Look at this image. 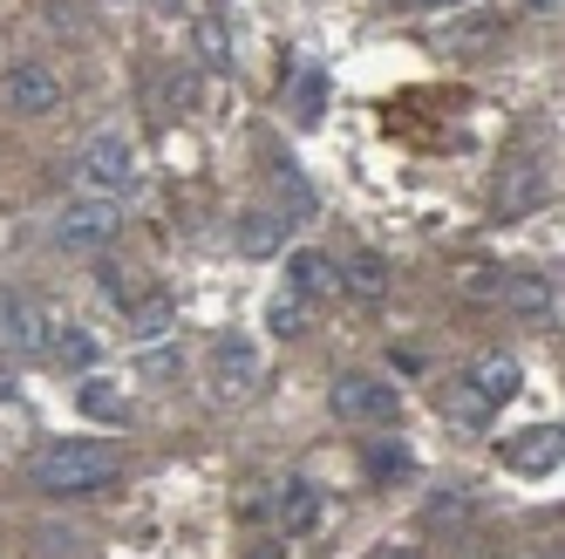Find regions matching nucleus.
Masks as SVG:
<instances>
[{"label":"nucleus","instance_id":"nucleus-1","mask_svg":"<svg viewBox=\"0 0 565 559\" xmlns=\"http://www.w3.org/2000/svg\"><path fill=\"white\" fill-rule=\"evenodd\" d=\"M116 471H124V457L109 444H55V451L34 457V485L55 492V498H89V492L116 485Z\"/></svg>","mask_w":565,"mask_h":559},{"label":"nucleus","instance_id":"nucleus-2","mask_svg":"<svg viewBox=\"0 0 565 559\" xmlns=\"http://www.w3.org/2000/svg\"><path fill=\"white\" fill-rule=\"evenodd\" d=\"M334 416L341 423H354V430H388L395 416H402V395H395V382H382V376H369V369H348L341 382H334Z\"/></svg>","mask_w":565,"mask_h":559},{"label":"nucleus","instance_id":"nucleus-3","mask_svg":"<svg viewBox=\"0 0 565 559\" xmlns=\"http://www.w3.org/2000/svg\"><path fill=\"white\" fill-rule=\"evenodd\" d=\"M259 376H266L259 341L225 335V341L212 348V403H218V410H246L253 395H259Z\"/></svg>","mask_w":565,"mask_h":559},{"label":"nucleus","instance_id":"nucleus-4","mask_svg":"<svg viewBox=\"0 0 565 559\" xmlns=\"http://www.w3.org/2000/svg\"><path fill=\"white\" fill-rule=\"evenodd\" d=\"M116 232H124V219H116L109 198H68V205L55 212V246L62 253H109L116 246Z\"/></svg>","mask_w":565,"mask_h":559},{"label":"nucleus","instance_id":"nucleus-5","mask_svg":"<svg viewBox=\"0 0 565 559\" xmlns=\"http://www.w3.org/2000/svg\"><path fill=\"white\" fill-rule=\"evenodd\" d=\"M83 178H89V191L96 198H130L137 191V157H130V144L124 137H96L89 150H83Z\"/></svg>","mask_w":565,"mask_h":559},{"label":"nucleus","instance_id":"nucleus-6","mask_svg":"<svg viewBox=\"0 0 565 559\" xmlns=\"http://www.w3.org/2000/svg\"><path fill=\"white\" fill-rule=\"evenodd\" d=\"M55 341V321L42 307H34L28 294H14V287H0V348L8 355H42Z\"/></svg>","mask_w":565,"mask_h":559},{"label":"nucleus","instance_id":"nucleus-7","mask_svg":"<svg viewBox=\"0 0 565 559\" xmlns=\"http://www.w3.org/2000/svg\"><path fill=\"white\" fill-rule=\"evenodd\" d=\"M0 103H8L14 116H49V109L62 103L55 68H42V62H14L8 75H0Z\"/></svg>","mask_w":565,"mask_h":559},{"label":"nucleus","instance_id":"nucleus-8","mask_svg":"<svg viewBox=\"0 0 565 559\" xmlns=\"http://www.w3.org/2000/svg\"><path fill=\"white\" fill-rule=\"evenodd\" d=\"M558 451H565V436H558V423H539V430H518L511 444H504V464L511 471H558Z\"/></svg>","mask_w":565,"mask_h":559},{"label":"nucleus","instance_id":"nucleus-9","mask_svg":"<svg viewBox=\"0 0 565 559\" xmlns=\"http://www.w3.org/2000/svg\"><path fill=\"white\" fill-rule=\"evenodd\" d=\"M313 518H320V492L307 485V477H279V492H273V526H279V532H313Z\"/></svg>","mask_w":565,"mask_h":559},{"label":"nucleus","instance_id":"nucleus-10","mask_svg":"<svg viewBox=\"0 0 565 559\" xmlns=\"http://www.w3.org/2000/svg\"><path fill=\"white\" fill-rule=\"evenodd\" d=\"M334 273H341V294H354L361 307L388 300V260H382V253H348Z\"/></svg>","mask_w":565,"mask_h":559},{"label":"nucleus","instance_id":"nucleus-11","mask_svg":"<svg viewBox=\"0 0 565 559\" xmlns=\"http://www.w3.org/2000/svg\"><path fill=\"white\" fill-rule=\"evenodd\" d=\"M49 355H55V369H68V376H96V369H103V335L68 321V328H55Z\"/></svg>","mask_w":565,"mask_h":559},{"label":"nucleus","instance_id":"nucleus-12","mask_svg":"<svg viewBox=\"0 0 565 559\" xmlns=\"http://www.w3.org/2000/svg\"><path fill=\"white\" fill-rule=\"evenodd\" d=\"M75 410H83L89 423H124L130 416V403H124V382H116V376H83V389H75Z\"/></svg>","mask_w":565,"mask_h":559},{"label":"nucleus","instance_id":"nucleus-13","mask_svg":"<svg viewBox=\"0 0 565 559\" xmlns=\"http://www.w3.org/2000/svg\"><path fill=\"white\" fill-rule=\"evenodd\" d=\"M518 389H524V369L511 362V355H483V362L470 369V395H483L491 410H498V403H511Z\"/></svg>","mask_w":565,"mask_h":559},{"label":"nucleus","instance_id":"nucleus-14","mask_svg":"<svg viewBox=\"0 0 565 559\" xmlns=\"http://www.w3.org/2000/svg\"><path fill=\"white\" fill-rule=\"evenodd\" d=\"M279 246H287V212H246V219H238V253H246V260H273Z\"/></svg>","mask_w":565,"mask_h":559},{"label":"nucleus","instance_id":"nucleus-15","mask_svg":"<svg viewBox=\"0 0 565 559\" xmlns=\"http://www.w3.org/2000/svg\"><path fill=\"white\" fill-rule=\"evenodd\" d=\"M287 287H300V294L320 307L328 294H341V273H334L328 253H294V260H287Z\"/></svg>","mask_w":565,"mask_h":559},{"label":"nucleus","instance_id":"nucleus-16","mask_svg":"<svg viewBox=\"0 0 565 559\" xmlns=\"http://www.w3.org/2000/svg\"><path fill=\"white\" fill-rule=\"evenodd\" d=\"M307 321H313V300H307L300 287H287V280H279V287H273V300H266V328H273L279 341H294Z\"/></svg>","mask_w":565,"mask_h":559},{"label":"nucleus","instance_id":"nucleus-17","mask_svg":"<svg viewBox=\"0 0 565 559\" xmlns=\"http://www.w3.org/2000/svg\"><path fill=\"white\" fill-rule=\"evenodd\" d=\"M130 328H137V341H143V348H150V341H171V328H178V300H171V294L130 300Z\"/></svg>","mask_w":565,"mask_h":559},{"label":"nucleus","instance_id":"nucleus-18","mask_svg":"<svg viewBox=\"0 0 565 559\" xmlns=\"http://www.w3.org/2000/svg\"><path fill=\"white\" fill-rule=\"evenodd\" d=\"M409 471H416V451L409 444H395V436L369 444V485H402Z\"/></svg>","mask_w":565,"mask_h":559},{"label":"nucleus","instance_id":"nucleus-19","mask_svg":"<svg viewBox=\"0 0 565 559\" xmlns=\"http://www.w3.org/2000/svg\"><path fill=\"white\" fill-rule=\"evenodd\" d=\"M273 178H279V198H287V219H313L320 198H313V184L294 171V157H287V150H273Z\"/></svg>","mask_w":565,"mask_h":559},{"label":"nucleus","instance_id":"nucleus-20","mask_svg":"<svg viewBox=\"0 0 565 559\" xmlns=\"http://www.w3.org/2000/svg\"><path fill=\"white\" fill-rule=\"evenodd\" d=\"M191 49H198V62H205L212 75H225V68H232V34H225V21H212V14L191 28Z\"/></svg>","mask_w":565,"mask_h":559},{"label":"nucleus","instance_id":"nucleus-21","mask_svg":"<svg viewBox=\"0 0 565 559\" xmlns=\"http://www.w3.org/2000/svg\"><path fill=\"white\" fill-rule=\"evenodd\" d=\"M539 198H545V178H539V171H504V191H498V212H504V219H518L524 205H539Z\"/></svg>","mask_w":565,"mask_h":559},{"label":"nucleus","instance_id":"nucleus-22","mask_svg":"<svg viewBox=\"0 0 565 559\" xmlns=\"http://www.w3.org/2000/svg\"><path fill=\"white\" fill-rule=\"evenodd\" d=\"M511 307L518 314H552V280H511Z\"/></svg>","mask_w":565,"mask_h":559},{"label":"nucleus","instance_id":"nucleus-23","mask_svg":"<svg viewBox=\"0 0 565 559\" xmlns=\"http://www.w3.org/2000/svg\"><path fill=\"white\" fill-rule=\"evenodd\" d=\"M423 511H429V526H436V532H457V526H463V492H429Z\"/></svg>","mask_w":565,"mask_h":559},{"label":"nucleus","instance_id":"nucleus-24","mask_svg":"<svg viewBox=\"0 0 565 559\" xmlns=\"http://www.w3.org/2000/svg\"><path fill=\"white\" fill-rule=\"evenodd\" d=\"M294 103H300V116L313 124V116H320V103H328V75H320V68H307V75H300V96H294Z\"/></svg>","mask_w":565,"mask_h":559},{"label":"nucleus","instance_id":"nucleus-25","mask_svg":"<svg viewBox=\"0 0 565 559\" xmlns=\"http://www.w3.org/2000/svg\"><path fill=\"white\" fill-rule=\"evenodd\" d=\"M143 376L171 382V376H178V348H171V341H150V348H143Z\"/></svg>","mask_w":565,"mask_h":559},{"label":"nucleus","instance_id":"nucleus-26","mask_svg":"<svg viewBox=\"0 0 565 559\" xmlns=\"http://www.w3.org/2000/svg\"><path fill=\"white\" fill-rule=\"evenodd\" d=\"M498 287H504V273H491V266H483V273H463V294H470V300H498Z\"/></svg>","mask_w":565,"mask_h":559},{"label":"nucleus","instance_id":"nucleus-27","mask_svg":"<svg viewBox=\"0 0 565 559\" xmlns=\"http://www.w3.org/2000/svg\"><path fill=\"white\" fill-rule=\"evenodd\" d=\"M375 559H423V546H382Z\"/></svg>","mask_w":565,"mask_h":559},{"label":"nucleus","instance_id":"nucleus-28","mask_svg":"<svg viewBox=\"0 0 565 559\" xmlns=\"http://www.w3.org/2000/svg\"><path fill=\"white\" fill-rule=\"evenodd\" d=\"M0 403H21V389H14V376L0 369Z\"/></svg>","mask_w":565,"mask_h":559},{"label":"nucleus","instance_id":"nucleus-29","mask_svg":"<svg viewBox=\"0 0 565 559\" xmlns=\"http://www.w3.org/2000/svg\"><path fill=\"white\" fill-rule=\"evenodd\" d=\"M246 559H287V546H273V539H266V546H253Z\"/></svg>","mask_w":565,"mask_h":559},{"label":"nucleus","instance_id":"nucleus-30","mask_svg":"<svg viewBox=\"0 0 565 559\" xmlns=\"http://www.w3.org/2000/svg\"><path fill=\"white\" fill-rule=\"evenodd\" d=\"M524 8H532V14H558V8H565V0H524Z\"/></svg>","mask_w":565,"mask_h":559},{"label":"nucleus","instance_id":"nucleus-31","mask_svg":"<svg viewBox=\"0 0 565 559\" xmlns=\"http://www.w3.org/2000/svg\"><path fill=\"white\" fill-rule=\"evenodd\" d=\"M423 8H429V14H443V8H463V0H423Z\"/></svg>","mask_w":565,"mask_h":559}]
</instances>
